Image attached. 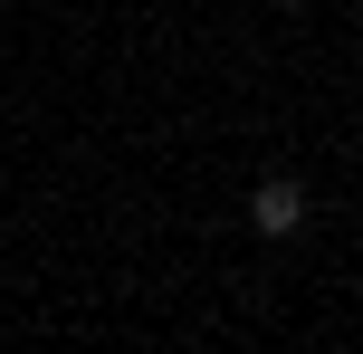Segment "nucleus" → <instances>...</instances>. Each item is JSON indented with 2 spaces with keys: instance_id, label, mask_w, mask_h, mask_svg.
I'll return each mask as SVG.
<instances>
[{
  "instance_id": "nucleus-1",
  "label": "nucleus",
  "mask_w": 363,
  "mask_h": 354,
  "mask_svg": "<svg viewBox=\"0 0 363 354\" xmlns=\"http://www.w3.org/2000/svg\"><path fill=\"white\" fill-rule=\"evenodd\" d=\"M249 221H258V230H268V240H287V230H296V221H306V192H296V182H287V172H277V182H258V201H249Z\"/></svg>"
}]
</instances>
